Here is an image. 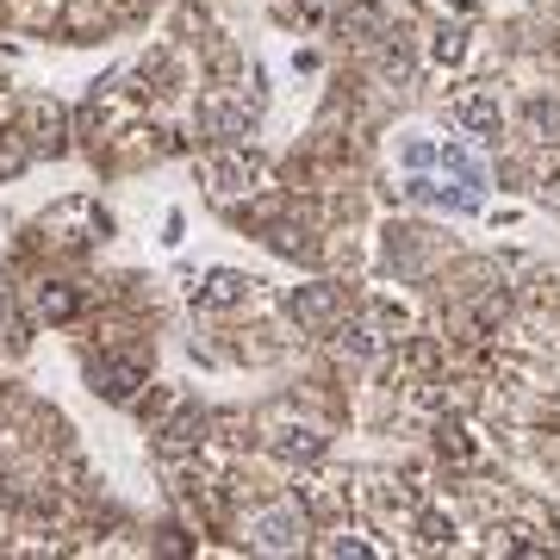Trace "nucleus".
I'll use <instances>...</instances> for the list:
<instances>
[{
    "label": "nucleus",
    "instance_id": "nucleus-1",
    "mask_svg": "<svg viewBox=\"0 0 560 560\" xmlns=\"http://www.w3.org/2000/svg\"><path fill=\"white\" fill-rule=\"evenodd\" d=\"M455 106H460V119L474 125L480 138H492V131H499V101H492V88H460Z\"/></svg>",
    "mask_w": 560,
    "mask_h": 560
}]
</instances>
